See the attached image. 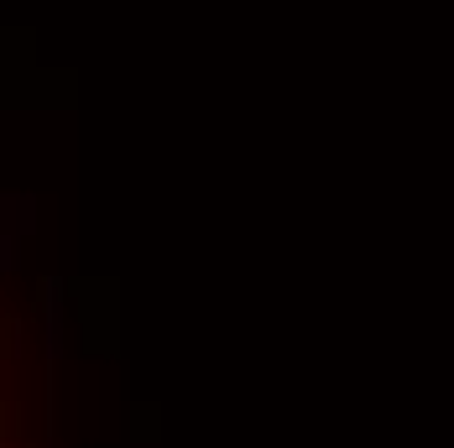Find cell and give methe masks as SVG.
I'll list each match as a JSON object with an SVG mask.
<instances>
[{
	"label": "cell",
	"instance_id": "6da1fadb",
	"mask_svg": "<svg viewBox=\"0 0 454 448\" xmlns=\"http://www.w3.org/2000/svg\"><path fill=\"white\" fill-rule=\"evenodd\" d=\"M11 266H21V256H16V235L0 229V271H11Z\"/></svg>",
	"mask_w": 454,
	"mask_h": 448
}]
</instances>
